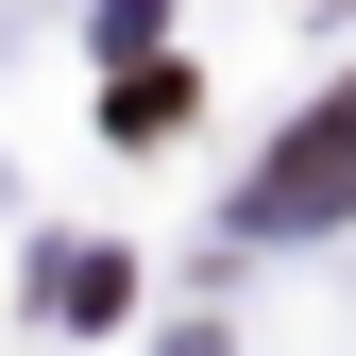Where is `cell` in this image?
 <instances>
[{"label":"cell","mask_w":356,"mask_h":356,"mask_svg":"<svg viewBox=\"0 0 356 356\" xmlns=\"http://www.w3.org/2000/svg\"><path fill=\"white\" fill-rule=\"evenodd\" d=\"M339 204H356V102L305 119V136L254 170V204H238V220H254V238H305V220H339Z\"/></svg>","instance_id":"1"}]
</instances>
